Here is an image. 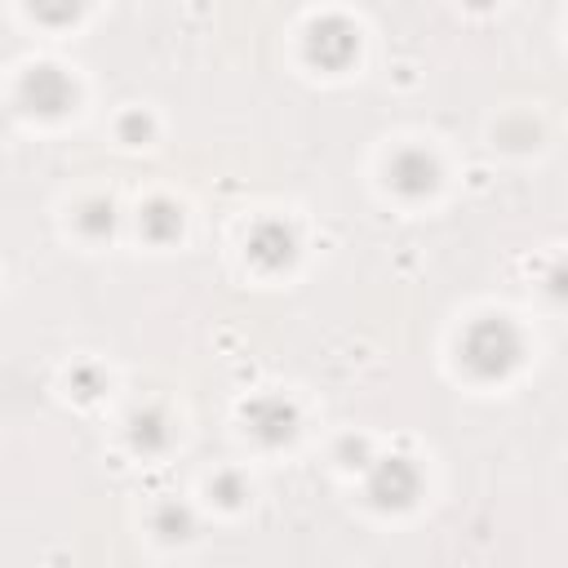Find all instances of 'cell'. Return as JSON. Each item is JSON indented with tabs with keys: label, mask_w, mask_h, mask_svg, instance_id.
<instances>
[{
	"label": "cell",
	"mask_w": 568,
	"mask_h": 568,
	"mask_svg": "<svg viewBox=\"0 0 568 568\" xmlns=\"http://www.w3.org/2000/svg\"><path fill=\"white\" fill-rule=\"evenodd\" d=\"M519 351H524V342L506 320H479V324H470V333L462 342V364L475 377H501L519 364Z\"/></svg>",
	"instance_id": "6da1fadb"
},
{
	"label": "cell",
	"mask_w": 568,
	"mask_h": 568,
	"mask_svg": "<svg viewBox=\"0 0 568 568\" xmlns=\"http://www.w3.org/2000/svg\"><path fill=\"white\" fill-rule=\"evenodd\" d=\"M417 488H422V475H417V466L408 457H382L373 466V475H368V497L377 506H386V510L413 506Z\"/></svg>",
	"instance_id": "7a4b0ae2"
},
{
	"label": "cell",
	"mask_w": 568,
	"mask_h": 568,
	"mask_svg": "<svg viewBox=\"0 0 568 568\" xmlns=\"http://www.w3.org/2000/svg\"><path fill=\"white\" fill-rule=\"evenodd\" d=\"M306 49H311V58H315L320 67L337 71V67H346V62L355 58L359 36H355V27H351V22H342V18H324V22H315V27H311Z\"/></svg>",
	"instance_id": "3957f363"
},
{
	"label": "cell",
	"mask_w": 568,
	"mask_h": 568,
	"mask_svg": "<svg viewBox=\"0 0 568 568\" xmlns=\"http://www.w3.org/2000/svg\"><path fill=\"white\" fill-rule=\"evenodd\" d=\"M22 102L40 115H62L71 102H75V89L71 80L58 71V67H36L27 80H22Z\"/></svg>",
	"instance_id": "277c9868"
},
{
	"label": "cell",
	"mask_w": 568,
	"mask_h": 568,
	"mask_svg": "<svg viewBox=\"0 0 568 568\" xmlns=\"http://www.w3.org/2000/svg\"><path fill=\"white\" fill-rule=\"evenodd\" d=\"M244 417H248V430H253L262 444H284V439L293 435V408H288L284 399H275V395L253 399Z\"/></svg>",
	"instance_id": "5b68a950"
},
{
	"label": "cell",
	"mask_w": 568,
	"mask_h": 568,
	"mask_svg": "<svg viewBox=\"0 0 568 568\" xmlns=\"http://www.w3.org/2000/svg\"><path fill=\"white\" fill-rule=\"evenodd\" d=\"M390 186L404 195H426L435 186V160L426 151H399L390 160Z\"/></svg>",
	"instance_id": "8992f818"
},
{
	"label": "cell",
	"mask_w": 568,
	"mask_h": 568,
	"mask_svg": "<svg viewBox=\"0 0 568 568\" xmlns=\"http://www.w3.org/2000/svg\"><path fill=\"white\" fill-rule=\"evenodd\" d=\"M248 257H253L257 266H266V271L284 266V262L293 257V235H288V226L262 222V226L253 231V240H248Z\"/></svg>",
	"instance_id": "52a82bcc"
},
{
	"label": "cell",
	"mask_w": 568,
	"mask_h": 568,
	"mask_svg": "<svg viewBox=\"0 0 568 568\" xmlns=\"http://www.w3.org/2000/svg\"><path fill=\"white\" fill-rule=\"evenodd\" d=\"M142 231H146L151 240H160V244H164V240H173V235L182 231V213H178L169 200H155V204L142 213Z\"/></svg>",
	"instance_id": "ba28073f"
},
{
	"label": "cell",
	"mask_w": 568,
	"mask_h": 568,
	"mask_svg": "<svg viewBox=\"0 0 568 568\" xmlns=\"http://www.w3.org/2000/svg\"><path fill=\"white\" fill-rule=\"evenodd\" d=\"M129 435H133V444H138L142 453H160V448L169 444V426H164V413H138Z\"/></svg>",
	"instance_id": "9c48e42d"
},
{
	"label": "cell",
	"mask_w": 568,
	"mask_h": 568,
	"mask_svg": "<svg viewBox=\"0 0 568 568\" xmlns=\"http://www.w3.org/2000/svg\"><path fill=\"white\" fill-rule=\"evenodd\" d=\"M84 9V0H31V13L49 27H62V22H75Z\"/></svg>",
	"instance_id": "30bf717a"
},
{
	"label": "cell",
	"mask_w": 568,
	"mask_h": 568,
	"mask_svg": "<svg viewBox=\"0 0 568 568\" xmlns=\"http://www.w3.org/2000/svg\"><path fill=\"white\" fill-rule=\"evenodd\" d=\"M155 532L160 537H186L191 532V510L178 506V501H164L160 515H155Z\"/></svg>",
	"instance_id": "8fae6325"
},
{
	"label": "cell",
	"mask_w": 568,
	"mask_h": 568,
	"mask_svg": "<svg viewBox=\"0 0 568 568\" xmlns=\"http://www.w3.org/2000/svg\"><path fill=\"white\" fill-rule=\"evenodd\" d=\"M111 226H115L111 204H89V209L80 213V231H84V235H106Z\"/></svg>",
	"instance_id": "7c38bea8"
},
{
	"label": "cell",
	"mask_w": 568,
	"mask_h": 568,
	"mask_svg": "<svg viewBox=\"0 0 568 568\" xmlns=\"http://www.w3.org/2000/svg\"><path fill=\"white\" fill-rule=\"evenodd\" d=\"M213 493H217V497H222V501H226V506H235V501H240V497H244V484H240V479H235V475H222V479H217V484H213Z\"/></svg>",
	"instance_id": "4fadbf2b"
}]
</instances>
